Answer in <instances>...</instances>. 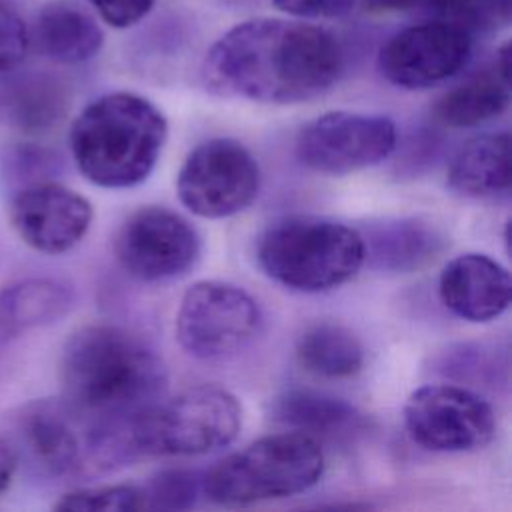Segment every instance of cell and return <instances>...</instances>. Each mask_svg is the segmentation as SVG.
Wrapping results in <instances>:
<instances>
[{"mask_svg":"<svg viewBox=\"0 0 512 512\" xmlns=\"http://www.w3.org/2000/svg\"><path fill=\"white\" fill-rule=\"evenodd\" d=\"M18 466L20 462L14 446L4 434H0V498L8 492Z\"/></svg>","mask_w":512,"mask_h":512,"instance_id":"f546056e","label":"cell"},{"mask_svg":"<svg viewBox=\"0 0 512 512\" xmlns=\"http://www.w3.org/2000/svg\"><path fill=\"white\" fill-rule=\"evenodd\" d=\"M260 190L254 154L234 138H210L182 162L176 192L200 218H228L246 210Z\"/></svg>","mask_w":512,"mask_h":512,"instance_id":"9c48e42d","label":"cell"},{"mask_svg":"<svg viewBox=\"0 0 512 512\" xmlns=\"http://www.w3.org/2000/svg\"><path fill=\"white\" fill-rule=\"evenodd\" d=\"M412 442L430 452H474L496 432L492 406L474 390L456 384L416 388L402 410Z\"/></svg>","mask_w":512,"mask_h":512,"instance_id":"30bf717a","label":"cell"},{"mask_svg":"<svg viewBox=\"0 0 512 512\" xmlns=\"http://www.w3.org/2000/svg\"><path fill=\"white\" fill-rule=\"evenodd\" d=\"M92 204L76 190L40 180L18 188L8 204V220L18 238L48 256L72 250L90 230Z\"/></svg>","mask_w":512,"mask_h":512,"instance_id":"5bb4252c","label":"cell"},{"mask_svg":"<svg viewBox=\"0 0 512 512\" xmlns=\"http://www.w3.org/2000/svg\"><path fill=\"white\" fill-rule=\"evenodd\" d=\"M470 48V32L436 18L394 34L380 50L378 68L390 84L422 90L454 76Z\"/></svg>","mask_w":512,"mask_h":512,"instance_id":"4fadbf2b","label":"cell"},{"mask_svg":"<svg viewBox=\"0 0 512 512\" xmlns=\"http://www.w3.org/2000/svg\"><path fill=\"white\" fill-rule=\"evenodd\" d=\"M176 340L198 360H222L246 350L262 330V310L242 286L194 282L176 312Z\"/></svg>","mask_w":512,"mask_h":512,"instance_id":"ba28073f","label":"cell"},{"mask_svg":"<svg viewBox=\"0 0 512 512\" xmlns=\"http://www.w3.org/2000/svg\"><path fill=\"white\" fill-rule=\"evenodd\" d=\"M362 234L364 262L374 270L416 272L444 250L442 232L422 218H386L368 224Z\"/></svg>","mask_w":512,"mask_h":512,"instance_id":"2e32d148","label":"cell"},{"mask_svg":"<svg viewBox=\"0 0 512 512\" xmlns=\"http://www.w3.org/2000/svg\"><path fill=\"white\" fill-rule=\"evenodd\" d=\"M168 122L134 92H110L74 118L68 144L80 174L94 186L120 190L144 182L164 148Z\"/></svg>","mask_w":512,"mask_h":512,"instance_id":"3957f363","label":"cell"},{"mask_svg":"<svg viewBox=\"0 0 512 512\" xmlns=\"http://www.w3.org/2000/svg\"><path fill=\"white\" fill-rule=\"evenodd\" d=\"M430 12L472 34L508 24L512 0H436Z\"/></svg>","mask_w":512,"mask_h":512,"instance_id":"d4e9b609","label":"cell"},{"mask_svg":"<svg viewBox=\"0 0 512 512\" xmlns=\"http://www.w3.org/2000/svg\"><path fill=\"white\" fill-rule=\"evenodd\" d=\"M340 72L342 50L328 30L280 18L232 26L204 60V82L214 94L262 104L312 100Z\"/></svg>","mask_w":512,"mask_h":512,"instance_id":"6da1fadb","label":"cell"},{"mask_svg":"<svg viewBox=\"0 0 512 512\" xmlns=\"http://www.w3.org/2000/svg\"><path fill=\"white\" fill-rule=\"evenodd\" d=\"M74 306L72 290L60 280L26 278L0 290V348L28 330L62 320Z\"/></svg>","mask_w":512,"mask_h":512,"instance_id":"ac0fdd59","label":"cell"},{"mask_svg":"<svg viewBox=\"0 0 512 512\" xmlns=\"http://www.w3.org/2000/svg\"><path fill=\"white\" fill-rule=\"evenodd\" d=\"M120 266L140 282L184 276L200 256V236L180 214L164 206H142L120 226L114 242Z\"/></svg>","mask_w":512,"mask_h":512,"instance_id":"7c38bea8","label":"cell"},{"mask_svg":"<svg viewBox=\"0 0 512 512\" xmlns=\"http://www.w3.org/2000/svg\"><path fill=\"white\" fill-rule=\"evenodd\" d=\"M272 418L314 440L352 438L364 426L362 414L350 402L310 388L282 392L272 404Z\"/></svg>","mask_w":512,"mask_h":512,"instance_id":"d6986e66","label":"cell"},{"mask_svg":"<svg viewBox=\"0 0 512 512\" xmlns=\"http://www.w3.org/2000/svg\"><path fill=\"white\" fill-rule=\"evenodd\" d=\"M510 100V84L498 72L478 74L448 90L434 104V116L450 128H472L500 116Z\"/></svg>","mask_w":512,"mask_h":512,"instance_id":"7402d4cb","label":"cell"},{"mask_svg":"<svg viewBox=\"0 0 512 512\" xmlns=\"http://www.w3.org/2000/svg\"><path fill=\"white\" fill-rule=\"evenodd\" d=\"M56 510L66 512H134L148 510L146 492L134 484H104L72 490L56 504Z\"/></svg>","mask_w":512,"mask_h":512,"instance_id":"cb8c5ba5","label":"cell"},{"mask_svg":"<svg viewBox=\"0 0 512 512\" xmlns=\"http://www.w3.org/2000/svg\"><path fill=\"white\" fill-rule=\"evenodd\" d=\"M6 438L32 470L48 478H92L94 420L74 410L64 398H40L8 416Z\"/></svg>","mask_w":512,"mask_h":512,"instance_id":"52a82bcc","label":"cell"},{"mask_svg":"<svg viewBox=\"0 0 512 512\" xmlns=\"http://www.w3.org/2000/svg\"><path fill=\"white\" fill-rule=\"evenodd\" d=\"M156 0H90L100 18L114 28H128L142 20Z\"/></svg>","mask_w":512,"mask_h":512,"instance_id":"83f0119b","label":"cell"},{"mask_svg":"<svg viewBox=\"0 0 512 512\" xmlns=\"http://www.w3.org/2000/svg\"><path fill=\"white\" fill-rule=\"evenodd\" d=\"M272 4L298 18H334L350 12L356 0H272Z\"/></svg>","mask_w":512,"mask_h":512,"instance_id":"f1b7e54d","label":"cell"},{"mask_svg":"<svg viewBox=\"0 0 512 512\" xmlns=\"http://www.w3.org/2000/svg\"><path fill=\"white\" fill-rule=\"evenodd\" d=\"M240 428V400L226 388L202 384L134 414L132 440L138 458L202 456L230 446Z\"/></svg>","mask_w":512,"mask_h":512,"instance_id":"8992f818","label":"cell"},{"mask_svg":"<svg viewBox=\"0 0 512 512\" xmlns=\"http://www.w3.org/2000/svg\"><path fill=\"white\" fill-rule=\"evenodd\" d=\"M298 364L322 378H350L364 366V346L358 336L336 322H316L296 340Z\"/></svg>","mask_w":512,"mask_h":512,"instance_id":"44dd1931","label":"cell"},{"mask_svg":"<svg viewBox=\"0 0 512 512\" xmlns=\"http://www.w3.org/2000/svg\"><path fill=\"white\" fill-rule=\"evenodd\" d=\"M148 510H184L194 506L202 492V476L186 468L158 472L144 488Z\"/></svg>","mask_w":512,"mask_h":512,"instance_id":"484cf974","label":"cell"},{"mask_svg":"<svg viewBox=\"0 0 512 512\" xmlns=\"http://www.w3.org/2000/svg\"><path fill=\"white\" fill-rule=\"evenodd\" d=\"M438 294L442 304L468 322H490L512 302L510 272L480 252L454 256L440 272Z\"/></svg>","mask_w":512,"mask_h":512,"instance_id":"9a60e30c","label":"cell"},{"mask_svg":"<svg viewBox=\"0 0 512 512\" xmlns=\"http://www.w3.org/2000/svg\"><path fill=\"white\" fill-rule=\"evenodd\" d=\"M60 384V398L80 414L124 418L162 398L166 368L138 334L114 324H90L66 340Z\"/></svg>","mask_w":512,"mask_h":512,"instance_id":"7a4b0ae2","label":"cell"},{"mask_svg":"<svg viewBox=\"0 0 512 512\" xmlns=\"http://www.w3.org/2000/svg\"><path fill=\"white\" fill-rule=\"evenodd\" d=\"M10 118L24 130H46L64 114L62 90L46 78H26L8 98Z\"/></svg>","mask_w":512,"mask_h":512,"instance_id":"603a6c76","label":"cell"},{"mask_svg":"<svg viewBox=\"0 0 512 512\" xmlns=\"http://www.w3.org/2000/svg\"><path fill=\"white\" fill-rule=\"evenodd\" d=\"M496 72L506 84H510V42H506L496 56Z\"/></svg>","mask_w":512,"mask_h":512,"instance_id":"1f68e13d","label":"cell"},{"mask_svg":"<svg viewBox=\"0 0 512 512\" xmlns=\"http://www.w3.org/2000/svg\"><path fill=\"white\" fill-rule=\"evenodd\" d=\"M322 474L320 442L290 430L262 436L222 458L202 478V494L220 506H250L302 494Z\"/></svg>","mask_w":512,"mask_h":512,"instance_id":"5b68a950","label":"cell"},{"mask_svg":"<svg viewBox=\"0 0 512 512\" xmlns=\"http://www.w3.org/2000/svg\"><path fill=\"white\" fill-rule=\"evenodd\" d=\"M510 132H488L470 138L448 166V188L472 200H498L512 186Z\"/></svg>","mask_w":512,"mask_h":512,"instance_id":"e0dca14e","label":"cell"},{"mask_svg":"<svg viewBox=\"0 0 512 512\" xmlns=\"http://www.w3.org/2000/svg\"><path fill=\"white\" fill-rule=\"evenodd\" d=\"M28 30L18 10L0 0V72L14 70L26 56Z\"/></svg>","mask_w":512,"mask_h":512,"instance_id":"4316f807","label":"cell"},{"mask_svg":"<svg viewBox=\"0 0 512 512\" xmlns=\"http://www.w3.org/2000/svg\"><path fill=\"white\" fill-rule=\"evenodd\" d=\"M38 50L58 64H80L98 54L104 34L96 20L78 6L50 4L36 20Z\"/></svg>","mask_w":512,"mask_h":512,"instance_id":"ffe728a7","label":"cell"},{"mask_svg":"<svg viewBox=\"0 0 512 512\" xmlns=\"http://www.w3.org/2000/svg\"><path fill=\"white\" fill-rule=\"evenodd\" d=\"M268 278L298 290L324 292L352 280L364 266L360 230L324 216L296 214L270 222L256 240Z\"/></svg>","mask_w":512,"mask_h":512,"instance_id":"277c9868","label":"cell"},{"mask_svg":"<svg viewBox=\"0 0 512 512\" xmlns=\"http://www.w3.org/2000/svg\"><path fill=\"white\" fill-rule=\"evenodd\" d=\"M396 138V126L386 116L334 110L302 126L296 158L308 170L342 176L386 160Z\"/></svg>","mask_w":512,"mask_h":512,"instance_id":"8fae6325","label":"cell"},{"mask_svg":"<svg viewBox=\"0 0 512 512\" xmlns=\"http://www.w3.org/2000/svg\"><path fill=\"white\" fill-rule=\"evenodd\" d=\"M368 10L374 12H396L410 8H432L436 0H362Z\"/></svg>","mask_w":512,"mask_h":512,"instance_id":"4dcf8cb0","label":"cell"}]
</instances>
